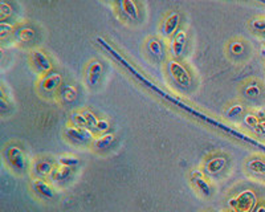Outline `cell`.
Returning a JSON list of instances; mask_svg holds the SVG:
<instances>
[{
	"label": "cell",
	"mask_w": 265,
	"mask_h": 212,
	"mask_svg": "<svg viewBox=\"0 0 265 212\" xmlns=\"http://www.w3.org/2000/svg\"><path fill=\"white\" fill-rule=\"evenodd\" d=\"M168 73H170L174 82L180 88H189L191 85V81H192L191 75L178 61L171 60L168 62Z\"/></svg>",
	"instance_id": "1"
},
{
	"label": "cell",
	"mask_w": 265,
	"mask_h": 212,
	"mask_svg": "<svg viewBox=\"0 0 265 212\" xmlns=\"http://www.w3.org/2000/svg\"><path fill=\"white\" fill-rule=\"evenodd\" d=\"M256 204V195L250 190L243 191L239 197L230 200V207L237 212H252Z\"/></svg>",
	"instance_id": "2"
},
{
	"label": "cell",
	"mask_w": 265,
	"mask_h": 212,
	"mask_svg": "<svg viewBox=\"0 0 265 212\" xmlns=\"http://www.w3.org/2000/svg\"><path fill=\"white\" fill-rule=\"evenodd\" d=\"M5 159L15 171H24L26 170V159L21 149L17 146L8 147L5 150Z\"/></svg>",
	"instance_id": "3"
},
{
	"label": "cell",
	"mask_w": 265,
	"mask_h": 212,
	"mask_svg": "<svg viewBox=\"0 0 265 212\" xmlns=\"http://www.w3.org/2000/svg\"><path fill=\"white\" fill-rule=\"evenodd\" d=\"M31 61L40 73H48L52 71V62L49 57L40 49H33L31 52Z\"/></svg>",
	"instance_id": "4"
},
{
	"label": "cell",
	"mask_w": 265,
	"mask_h": 212,
	"mask_svg": "<svg viewBox=\"0 0 265 212\" xmlns=\"http://www.w3.org/2000/svg\"><path fill=\"white\" fill-rule=\"evenodd\" d=\"M61 81L62 77L60 73L52 72V73H48V75H45V76L41 78L39 85H40V88L44 91H56V89H60Z\"/></svg>",
	"instance_id": "5"
},
{
	"label": "cell",
	"mask_w": 265,
	"mask_h": 212,
	"mask_svg": "<svg viewBox=\"0 0 265 212\" xmlns=\"http://www.w3.org/2000/svg\"><path fill=\"white\" fill-rule=\"evenodd\" d=\"M65 136L72 139V141L84 143V142L90 141L93 138V134L87 127H68L65 130Z\"/></svg>",
	"instance_id": "6"
},
{
	"label": "cell",
	"mask_w": 265,
	"mask_h": 212,
	"mask_svg": "<svg viewBox=\"0 0 265 212\" xmlns=\"http://www.w3.org/2000/svg\"><path fill=\"white\" fill-rule=\"evenodd\" d=\"M187 43V35L184 30H178L171 41V53L174 57H180L184 51V46Z\"/></svg>",
	"instance_id": "7"
},
{
	"label": "cell",
	"mask_w": 265,
	"mask_h": 212,
	"mask_svg": "<svg viewBox=\"0 0 265 212\" xmlns=\"http://www.w3.org/2000/svg\"><path fill=\"white\" fill-rule=\"evenodd\" d=\"M227 166V159L223 157H215L212 159H209L206 163V166H204V171L209 174V175H216V174H219Z\"/></svg>",
	"instance_id": "8"
},
{
	"label": "cell",
	"mask_w": 265,
	"mask_h": 212,
	"mask_svg": "<svg viewBox=\"0 0 265 212\" xmlns=\"http://www.w3.org/2000/svg\"><path fill=\"white\" fill-rule=\"evenodd\" d=\"M247 170L259 179H265V161L260 158H250L247 162Z\"/></svg>",
	"instance_id": "9"
},
{
	"label": "cell",
	"mask_w": 265,
	"mask_h": 212,
	"mask_svg": "<svg viewBox=\"0 0 265 212\" xmlns=\"http://www.w3.org/2000/svg\"><path fill=\"white\" fill-rule=\"evenodd\" d=\"M179 21H180V16L177 12H173L164 19L163 27H162V33L164 37H170V36L175 33V30L178 28Z\"/></svg>",
	"instance_id": "10"
},
{
	"label": "cell",
	"mask_w": 265,
	"mask_h": 212,
	"mask_svg": "<svg viewBox=\"0 0 265 212\" xmlns=\"http://www.w3.org/2000/svg\"><path fill=\"white\" fill-rule=\"evenodd\" d=\"M102 75V65L98 61H92L87 69V84L89 86H94L100 80Z\"/></svg>",
	"instance_id": "11"
},
{
	"label": "cell",
	"mask_w": 265,
	"mask_h": 212,
	"mask_svg": "<svg viewBox=\"0 0 265 212\" xmlns=\"http://www.w3.org/2000/svg\"><path fill=\"white\" fill-rule=\"evenodd\" d=\"M32 188H33V191L37 194V195H40L41 197H44V199H52V197H55V192H53V188H52L45 181H43V179H36L32 183Z\"/></svg>",
	"instance_id": "12"
},
{
	"label": "cell",
	"mask_w": 265,
	"mask_h": 212,
	"mask_svg": "<svg viewBox=\"0 0 265 212\" xmlns=\"http://www.w3.org/2000/svg\"><path fill=\"white\" fill-rule=\"evenodd\" d=\"M14 36H15V40L19 43H31L35 40L36 32L32 30L31 27L28 26H21L17 27L14 30Z\"/></svg>",
	"instance_id": "13"
},
{
	"label": "cell",
	"mask_w": 265,
	"mask_h": 212,
	"mask_svg": "<svg viewBox=\"0 0 265 212\" xmlns=\"http://www.w3.org/2000/svg\"><path fill=\"white\" fill-rule=\"evenodd\" d=\"M192 183H194V186L196 187V190H198L203 197H209L211 195V186H209V183L202 177V172H192Z\"/></svg>",
	"instance_id": "14"
},
{
	"label": "cell",
	"mask_w": 265,
	"mask_h": 212,
	"mask_svg": "<svg viewBox=\"0 0 265 212\" xmlns=\"http://www.w3.org/2000/svg\"><path fill=\"white\" fill-rule=\"evenodd\" d=\"M119 7L123 14L130 17L132 20L139 19V10L134 0H119Z\"/></svg>",
	"instance_id": "15"
},
{
	"label": "cell",
	"mask_w": 265,
	"mask_h": 212,
	"mask_svg": "<svg viewBox=\"0 0 265 212\" xmlns=\"http://www.w3.org/2000/svg\"><path fill=\"white\" fill-rule=\"evenodd\" d=\"M59 96L62 101L72 102L77 98V89L71 84H65V85L60 86L59 89Z\"/></svg>",
	"instance_id": "16"
},
{
	"label": "cell",
	"mask_w": 265,
	"mask_h": 212,
	"mask_svg": "<svg viewBox=\"0 0 265 212\" xmlns=\"http://www.w3.org/2000/svg\"><path fill=\"white\" fill-rule=\"evenodd\" d=\"M113 141H114V136L112 133H105V134H101L93 141V147L97 149V150H106L107 147H110Z\"/></svg>",
	"instance_id": "17"
},
{
	"label": "cell",
	"mask_w": 265,
	"mask_h": 212,
	"mask_svg": "<svg viewBox=\"0 0 265 212\" xmlns=\"http://www.w3.org/2000/svg\"><path fill=\"white\" fill-rule=\"evenodd\" d=\"M33 170L39 177H46L53 172V166H52L51 162L46 161V159H39V161H36Z\"/></svg>",
	"instance_id": "18"
},
{
	"label": "cell",
	"mask_w": 265,
	"mask_h": 212,
	"mask_svg": "<svg viewBox=\"0 0 265 212\" xmlns=\"http://www.w3.org/2000/svg\"><path fill=\"white\" fill-rule=\"evenodd\" d=\"M147 51L157 59L163 57V46L161 44V41L157 40V39H150L147 41Z\"/></svg>",
	"instance_id": "19"
},
{
	"label": "cell",
	"mask_w": 265,
	"mask_h": 212,
	"mask_svg": "<svg viewBox=\"0 0 265 212\" xmlns=\"http://www.w3.org/2000/svg\"><path fill=\"white\" fill-rule=\"evenodd\" d=\"M243 93L247 98L255 100L261 96V86L259 84H248V85H245Z\"/></svg>",
	"instance_id": "20"
},
{
	"label": "cell",
	"mask_w": 265,
	"mask_h": 212,
	"mask_svg": "<svg viewBox=\"0 0 265 212\" xmlns=\"http://www.w3.org/2000/svg\"><path fill=\"white\" fill-rule=\"evenodd\" d=\"M71 172H72V167L62 166L53 171V178H55V181H57V182H65V181H68V178H69V175H71Z\"/></svg>",
	"instance_id": "21"
},
{
	"label": "cell",
	"mask_w": 265,
	"mask_h": 212,
	"mask_svg": "<svg viewBox=\"0 0 265 212\" xmlns=\"http://www.w3.org/2000/svg\"><path fill=\"white\" fill-rule=\"evenodd\" d=\"M71 120L73 122V125L76 127H87L88 129V123L85 117H84V113H78V111H74L71 114Z\"/></svg>",
	"instance_id": "22"
},
{
	"label": "cell",
	"mask_w": 265,
	"mask_h": 212,
	"mask_svg": "<svg viewBox=\"0 0 265 212\" xmlns=\"http://www.w3.org/2000/svg\"><path fill=\"white\" fill-rule=\"evenodd\" d=\"M244 113V106L241 105V104H235V105L230 106V109L227 110V117L228 118H236V117L241 116Z\"/></svg>",
	"instance_id": "23"
},
{
	"label": "cell",
	"mask_w": 265,
	"mask_h": 212,
	"mask_svg": "<svg viewBox=\"0 0 265 212\" xmlns=\"http://www.w3.org/2000/svg\"><path fill=\"white\" fill-rule=\"evenodd\" d=\"M230 52L235 56H240L243 55L245 52V45L243 41H234L230 44Z\"/></svg>",
	"instance_id": "24"
},
{
	"label": "cell",
	"mask_w": 265,
	"mask_h": 212,
	"mask_svg": "<svg viewBox=\"0 0 265 212\" xmlns=\"http://www.w3.org/2000/svg\"><path fill=\"white\" fill-rule=\"evenodd\" d=\"M59 162H60L61 166L66 167H74L78 165V159L76 157H73V155H62V157L59 158Z\"/></svg>",
	"instance_id": "25"
},
{
	"label": "cell",
	"mask_w": 265,
	"mask_h": 212,
	"mask_svg": "<svg viewBox=\"0 0 265 212\" xmlns=\"http://www.w3.org/2000/svg\"><path fill=\"white\" fill-rule=\"evenodd\" d=\"M250 28L257 32H265V17H257L250 21Z\"/></svg>",
	"instance_id": "26"
},
{
	"label": "cell",
	"mask_w": 265,
	"mask_h": 212,
	"mask_svg": "<svg viewBox=\"0 0 265 212\" xmlns=\"http://www.w3.org/2000/svg\"><path fill=\"white\" fill-rule=\"evenodd\" d=\"M84 117H85V120H87V123H88V129H92V127H96V125H97V117L93 114L92 111L89 110H85L84 111Z\"/></svg>",
	"instance_id": "27"
},
{
	"label": "cell",
	"mask_w": 265,
	"mask_h": 212,
	"mask_svg": "<svg viewBox=\"0 0 265 212\" xmlns=\"http://www.w3.org/2000/svg\"><path fill=\"white\" fill-rule=\"evenodd\" d=\"M11 32H14V24H11L8 21H1L0 23V36L4 37V36L10 35Z\"/></svg>",
	"instance_id": "28"
},
{
	"label": "cell",
	"mask_w": 265,
	"mask_h": 212,
	"mask_svg": "<svg viewBox=\"0 0 265 212\" xmlns=\"http://www.w3.org/2000/svg\"><path fill=\"white\" fill-rule=\"evenodd\" d=\"M260 122V118L256 116V114H247V116L244 117V123L247 125V126L252 127V129H255L256 125Z\"/></svg>",
	"instance_id": "29"
},
{
	"label": "cell",
	"mask_w": 265,
	"mask_h": 212,
	"mask_svg": "<svg viewBox=\"0 0 265 212\" xmlns=\"http://www.w3.org/2000/svg\"><path fill=\"white\" fill-rule=\"evenodd\" d=\"M12 14V8H11V5L7 3V1H1L0 3V16H1V19H4V17H8Z\"/></svg>",
	"instance_id": "30"
},
{
	"label": "cell",
	"mask_w": 265,
	"mask_h": 212,
	"mask_svg": "<svg viewBox=\"0 0 265 212\" xmlns=\"http://www.w3.org/2000/svg\"><path fill=\"white\" fill-rule=\"evenodd\" d=\"M97 132L100 133H105L107 132V129H109V122L106 121V120H98L97 125H96V127H94Z\"/></svg>",
	"instance_id": "31"
},
{
	"label": "cell",
	"mask_w": 265,
	"mask_h": 212,
	"mask_svg": "<svg viewBox=\"0 0 265 212\" xmlns=\"http://www.w3.org/2000/svg\"><path fill=\"white\" fill-rule=\"evenodd\" d=\"M259 136H265V120H260V122L256 125V127L253 129Z\"/></svg>",
	"instance_id": "32"
},
{
	"label": "cell",
	"mask_w": 265,
	"mask_h": 212,
	"mask_svg": "<svg viewBox=\"0 0 265 212\" xmlns=\"http://www.w3.org/2000/svg\"><path fill=\"white\" fill-rule=\"evenodd\" d=\"M253 212H265V204H260L253 210Z\"/></svg>",
	"instance_id": "33"
},
{
	"label": "cell",
	"mask_w": 265,
	"mask_h": 212,
	"mask_svg": "<svg viewBox=\"0 0 265 212\" xmlns=\"http://www.w3.org/2000/svg\"><path fill=\"white\" fill-rule=\"evenodd\" d=\"M260 55H261V57H264L265 59V45L260 46Z\"/></svg>",
	"instance_id": "34"
},
{
	"label": "cell",
	"mask_w": 265,
	"mask_h": 212,
	"mask_svg": "<svg viewBox=\"0 0 265 212\" xmlns=\"http://www.w3.org/2000/svg\"><path fill=\"white\" fill-rule=\"evenodd\" d=\"M264 37H265V32H264Z\"/></svg>",
	"instance_id": "35"
}]
</instances>
